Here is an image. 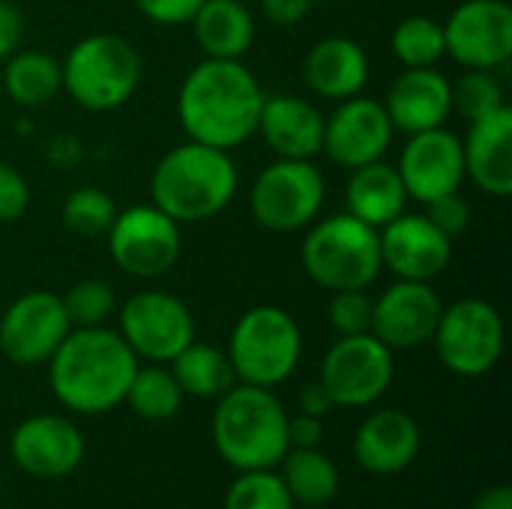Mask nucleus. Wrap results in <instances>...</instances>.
I'll use <instances>...</instances> for the list:
<instances>
[{"mask_svg": "<svg viewBox=\"0 0 512 509\" xmlns=\"http://www.w3.org/2000/svg\"><path fill=\"white\" fill-rule=\"evenodd\" d=\"M372 297L366 291H333L327 318L339 336H357L372 330Z\"/></svg>", "mask_w": 512, "mask_h": 509, "instance_id": "36", "label": "nucleus"}, {"mask_svg": "<svg viewBox=\"0 0 512 509\" xmlns=\"http://www.w3.org/2000/svg\"><path fill=\"white\" fill-rule=\"evenodd\" d=\"M426 207H429L426 216H429V219L435 222V228H441L450 240L459 237V234H465L468 225H471V207H468V201H465L459 192H450V195H444V198H435V201H429Z\"/></svg>", "mask_w": 512, "mask_h": 509, "instance_id": "38", "label": "nucleus"}, {"mask_svg": "<svg viewBox=\"0 0 512 509\" xmlns=\"http://www.w3.org/2000/svg\"><path fill=\"white\" fill-rule=\"evenodd\" d=\"M60 300L72 327H102L117 306L114 288L102 279H81Z\"/></svg>", "mask_w": 512, "mask_h": 509, "instance_id": "35", "label": "nucleus"}, {"mask_svg": "<svg viewBox=\"0 0 512 509\" xmlns=\"http://www.w3.org/2000/svg\"><path fill=\"white\" fill-rule=\"evenodd\" d=\"M204 0H135V6L156 24H189Z\"/></svg>", "mask_w": 512, "mask_h": 509, "instance_id": "39", "label": "nucleus"}, {"mask_svg": "<svg viewBox=\"0 0 512 509\" xmlns=\"http://www.w3.org/2000/svg\"><path fill=\"white\" fill-rule=\"evenodd\" d=\"M321 438H324L321 417H309V414L288 417V444L291 447H318Z\"/></svg>", "mask_w": 512, "mask_h": 509, "instance_id": "42", "label": "nucleus"}, {"mask_svg": "<svg viewBox=\"0 0 512 509\" xmlns=\"http://www.w3.org/2000/svg\"><path fill=\"white\" fill-rule=\"evenodd\" d=\"M393 123L384 102L372 96H351L336 102V111L324 117V153L342 168H360L384 159L393 144Z\"/></svg>", "mask_w": 512, "mask_h": 509, "instance_id": "15", "label": "nucleus"}, {"mask_svg": "<svg viewBox=\"0 0 512 509\" xmlns=\"http://www.w3.org/2000/svg\"><path fill=\"white\" fill-rule=\"evenodd\" d=\"M282 465V483L294 504L324 507L339 495V471L318 447H288Z\"/></svg>", "mask_w": 512, "mask_h": 509, "instance_id": "29", "label": "nucleus"}, {"mask_svg": "<svg viewBox=\"0 0 512 509\" xmlns=\"http://www.w3.org/2000/svg\"><path fill=\"white\" fill-rule=\"evenodd\" d=\"M312 9V0H261V12L267 21L279 24V27H291L297 21H303Z\"/></svg>", "mask_w": 512, "mask_h": 509, "instance_id": "41", "label": "nucleus"}, {"mask_svg": "<svg viewBox=\"0 0 512 509\" xmlns=\"http://www.w3.org/2000/svg\"><path fill=\"white\" fill-rule=\"evenodd\" d=\"M324 198L327 183L312 159H276L255 177L249 207L261 228L294 234L318 219Z\"/></svg>", "mask_w": 512, "mask_h": 509, "instance_id": "8", "label": "nucleus"}, {"mask_svg": "<svg viewBox=\"0 0 512 509\" xmlns=\"http://www.w3.org/2000/svg\"><path fill=\"white\" fill-rule=\"evenodd\" d=\"M420 453V426L399 408L375 411L354 438V456L363 471L387 477L405 471Z\"/></svg>", "mask_w": 512, "mask_h": 509, "instance_id": "23", "label": "nucleus"}, {"mask_svg": "<svg viewBox=\"0 0 512 509\" xmlns=\"http://www.w3.org/2000/svg\"><path fill=\"white\" fill-rule=\"evenodd\" d=\"M3 90L15 105H48L63 90V69L48 51H15L6 57Z\"/></svg>", "mask_w": 512, "mask_h": 509, "instance_id": "27", "label": "nucleus"}, {"mask_svg": "<svg viewBox=\"0 0 512 509\" xmlns=\"http://www.w3.org/2000/svg\"><path fill=\"white\" fill-rule=\"evenodd\" d=\"M30 207V186L15 165L0 162V225L18 222Z\"/></svg>", "mask_w": 512, "mask_h": 509, "instance_id": "37", "label": "nucleus"}, {"mask_svg": "<svg viewBox=\"0 0 512 509\" xmlns=\"http://www.w3.org/2000/svg\"><path fill=\"white\" fill-rule=\"evenodd\" d=\"M345 204L354 219L381 231L387 222L402 216L408 204V192L399 177V168L381 159L351 168V177L345 186Z\"/></svg>", "mask_w": 512, "mask_h": 509, "instance_id": "25", "label": "nucleus"}, {"mask_svg": "<svg viewBox=\"0 0 512 509\" xmlns=\"http://www.w3.org/2000/svg\"><path fill=\"white\" fill-rule=\"evenodd\" d=\"M138 372V357L108 327H72L48 360L51 393L75 414L96 417L117 408Z\"/></svg>", "mask_w": 512, "mask_h": 509, "instance_id": "2", "label": "nucleus"}, {"mask_svg": "<svg viewBox=\"0 0 512 509\" xmlns=\"http://www.w3.org/2000/svg\"><path fill=\"white\" fill-rule=\"evenodd\" d=\"M303 75L315 96L342 102L363 93L369 81V57L360 42L348 36H327L309 48Z\"/></svg>", "mask_w": 512, "mask_h": 509, "instance_id": "24", "label": "nucleus"}, {"mask_svg": "<svg viewBox=\"0 0 512 509\" xmlns=\"http://www.w3.org/2000/svg\"><path fill=\"white\" fill-rule=\"evenodd\" d=\"M474 509H512V489L510 486H492V489H486L477 498Z\"/></svg>", "mask_w": 512, "mask_h": 509, "instance_id": "44", "label": "nucleus"}, {"mask_svg": "<svg viewBox=\"0 0 512 509\" xmlns=\"http://www.w3.org/2000/svg\"><path fill=\"white\" fill-rule=\"evenodd\" d=\"M384 108H387L393 129H399V132L414 135V132L438 129L453 114L450 78L444 72H438L435 66L405 69L390 84Z\"/></svg>", "mask_w": 512, "mask_h": 509, "instance_id": "21", "label": "nucleus"}, {"mask_svg": "<svg viewBox=\"0 0 512 509\" xmlns=\"http://www.w3.org/2000/svg\"><path fill=\"white\" fill-rule=\"evenodd\" d=\"M390 48L396 60L405 69H423L435 66L447 48H444V24L429 15H408L393 27Z\"/></svg>", "mask_w": 512, "mask_h": 509, "instance_id": "31", "label": "nucleus"}, {"mask_svg": "<svg viewBox=\"0 0 512 509\" xmlns=\"http://www.w3.org/2000/svg\"><path fill=\"white\" fill-rule=\"evenodd\" d=\"M21 36H24V21H21V12L0 0V60L12 57L21 45Z\"/></svg>", "mask_w": 512, "mask_h": 509, "instance_id": "40", "label": "nucleus"}, {"mask_svg": "<svg viewBox=\"0 0 512 509\" xmlns=\"http://www.w3.org/2000/svg\"><path fill=\"white\" fill-rule=\"evenodd\" d=\"M444 48L465 69H504L512 57L507 0H465L444 21Z\"/></svg>", "mask_w": 512, "mask_h": 509, "instance_id": "13", "label": "nucleus"}, {"mask_svg": "<svg viewBox=\"0 0 512 509\" xmlns=\"http://www.w3.org/2000/svg\"><path fill=\"white\" fill-rule=\"evenodd\" d=\"M393 375V351L372 333L339 336L321 363V384L342 408H369L390 390Z\"/></svg>", "mask_w": 512, "mask_h": 509, "instance_id": "11", "label": "nucleus"}, {"mask_svg": "<svg viewBox=\"0 0 512 509\" xmlns=\"http://www.w3.org/2000/svg\"><path fill=\"white\" fill-rule=\"evenodd\" d=\"M312 3H315V0H312Z\"/></svg>", "mask_w": 512, "mask_h": 509, "instance_id": "45", "label": "nucleus"}, {"mask_svg": "<svg viewBox=\"0 0 512 509\" xmlns=\"http://www.w3.org/2000/svg\"><path fill=\"white\" fill-rule=\"evenodd\" d=\"M330 408H336V405H333V399H330V393L324 390L321 381H312V384L303 387V393H300V414L324 417Z\"/></svg>", "mask_w": 512, "mask_h": 509, "instance_id": "43", "label": "nucleus"}, {"mask_svg": "<svg viewBox=\"0 0 512 509\" xmlns=\"http://www.w3.org/2000/svg\"><path fill=\"white\" fill-rule=\"evenodd\" d=\"M465 177L492 198L512 192V108L504 105L495 114L471 120L468 138L462 141Z\"/></svg>", "mask_w": 512, "mask_h": 509, "instance_id": "20", "label": "nucleus"}, {"mask_svg": "<svg viewBox=\"0 0 512 509\" xmlns=\"http://www.w3.org/2000/svg\"><path fill=\"white\" fill-rule=\"evenodd\" d=\"M303 270L324 291H366L384 270L378 228L336 213L315 219L300 246Z\"/></svg>", "mask_w": 512, "mask_h": 509, "instance_id": "5", "label": "nucleus"}, {"mask_svg": "<svg viewBox=\"0 0 512 509\" xmlns=\"http://www.w3.org/2000/svg\"><path fill=\"white\" fill-rule=\"evenodd\" d=\"M189 24L204 57L243 60L255 42L252 12L240 0H204Z\"/></svg>", "mask_w": 512, "mask_h": 509, "instance_id": "26", "label": "nucleus"}, {"mask_svg": "<svg viewBox=\"0 0 512 509\" xmlns=\"http://www.w3.org/2000/svg\"><path fill=\"white\" fill-rule=\"evenodd\" d=\"M171 375L180 384L183 396H198V399L222 396L237 381L228 354L219 351L216 345L195 342V339L171 360Z\"/></svg>", "mask_w": 512, "mask_h": 509, "instance_id": "28", "label": "nucleus"}, {"mask_svg": "<svg viewBox=\"0 0 512 509\" xmlns=\"http://www.w3.org/2000/svg\"><path fill=\"white\" fill-rule=\"evenodd\" d=\"M237 186L240 177L231 153L198 141L168 150L150 177L153 204L177 225L219 216L234 201Z\"/></svg>", "mask_w": 512, "mask_h": 509, "instance_id": "3", "label": "nucleus"}, {"mask_svg": "<svg viewBox=\"0 0 512 509\" xmlns=\"http://www.w3.org/2000/svg\"><path fill=\"white\" fill-rule=\"evenodd\" d=\"M72 330L63 300L51 291L21 294L0 318V351L15 366L48 363Z\"/></svg>", "mask_w": 512, "mask_h": 509, "instance_id": "14", "label": "nucleus"}, {"mask_svg": "<svg viewBox=\"0 0 512 509\" xmlns=\"http://www.w3.org/2000/svg\"><path fill=\"white\" fill-rule=\"evenodd\" d=\"M117 333L135 357L150 363H171L195 339V318L189 306L174 294L138 291L120 309Z\"/></svg>", "mask_w": 512, "mask_h": 509, "instance_id": "12", "label": "nucleus"}, {"mask_svg": "<svg viewBox=\"0 0 512 509\" xmlns=\"http://www.w3.org/2000/svg\"><path fill=\"white\" fill-rule=\"evenodd\" d=\"M213 447L237 471H267L288 453V414L267 387L234 384L213 414Z\"/></svg>", "mask_w": 512, "mask_h": 509, "instance_id": "4", "label": "nucleus"}, {"mask_svg": "<svg viewBox=\"0 0 512 509\" xmlns=\"http://www.w3.org/2000/svg\"><path fill=\"white\" fill-rule=\"evenodd\" d=\"M444 303L432 282L399 279L372 303V336L390 351L426 345L441 321Z\"/></svg>", "mask_w": 512, "mask_h": 509, "instance_id": "17", "label": "nucleus"}, {"mask_svg": "<svg viewBox=\"0 0 512 509\" xmlns=\"http://www.w3.org/2000/svg\"><path fill=\"white\" fill-rule=\"evenodd\" d=\"M381 264L399 279L432 282L453 258V240L426 213H402L378 231Z\"/></svg>", "mask_w": 512, "mask_h": 509, "instance_id": "18", "label": "nucleus"}, {"mask_svg": "<svg viewBox=\"0 0 512 509\" xmlns=\"http://www.w3.org/2000/svg\"><path fill=\"white\" fill-rule=\"evenodd\" d=\"M450 102L453 111L468 123L507 105L504 84L492 69H465L456 81H450Z\"/></svg>", "mask_w": 512, "mask_h": 509, "instance_id": "32", "label": "nucleus"}, {"mask_svg": "<svg viewBox=\"0 0 512 509\" xmlns=\"http://www.w3.org/2000/svg\"><path fill=\"white\" fill-rule=\"evenodd\" d=\"M108 252L114 264L135 279L165 276L183 252L180 225L156 204L117 210L108 228Z\"/></svg>", "mask_w": 512, "mask_h": 509, "instance_id": "10", "label": "nucleus"}, {"mask_svg": "<svg viewBox=\"0 0 512 509\" xmlns=\"http://www.w3.org/2000/svg\"><path fill=\"white\" fill-rule=\"evenodd\" d=\"M255 132L279 159H312L324 150V114L291 93L264 96Z\"/></svg>", "mask_w": 512, "mask_h": 509, "instance_id": "22", "label": "nucleus"}, {"mask_svg": "<svg viewBox=\"0 0 512 509\" xmlns=\"http://www.w3.org/2000/svg\"><path fill=\"white\" fill-rule=\"evenodd\" d=\"M63 90L87 111H114L132 99L141 81L135 45L117 33H93L75 42L60 63Z\"/></svg>", "mask_w": 512, "mask_h": 509, "instance_id": "6", "label": "nucleus"}, {"mask_svg": "<svg viewBox=\"0 0 512 509\" xmlns=\"http://www.w3.org/2000/svg\"><path fill=\"white\" fill-rule=\"evenodd\" d=\"M399 177L408 198L429 204L450 192H459L465 183V153L462 138L444 126L408 135V144L399 159Z\"/></svg>", "mask_w": 512, "mask_h": 509, "instance_id": "16", "label": "nucleus"}, {"mask_svg": "<svg viewBox=\"0 0 512 509\" xmlns=\"http://www.w3.org/2000/svg\"><path fill=\"white\" fill-rule=\"evenodd\" d=\"M432 339L441 363L453 375L480 378L492 372L504 354V321L489 300L468 297L444 306Z\"/></svg>", "mask_w": 512, "mask_h": 509, "instance_id": "9", "label": "nucleus"}, {"mask_svg": "<svg viewBox=\"0 0 512 509\" xmlns=\"http://www.w3.org/2000/svg\"><path fill=\"white\" fill-rule=\"evenodd\" d=\"M117 207L108 192L96 186H78L63 201V225L78 237H102L108 234Z\"/></svg>", "mask_w": 512, "mask_h": 509, "instance_id": "33", "label": "nucleus"}, {"mask_svg": "<svg viewBox=\"0 0 512 509\" xmlns=\"http://www.w3.org/2000/svg\"><path fill=\"white\" fill-rule=\"evenodd\" d=\"M300 354L303 333L294 315L279 306L246 309L231 330L228 360L240 384L273 390L294 375Z\"/></svg>", "mask_w": 512, "mask_h": 509, "instance_id": "7", "label": "nucleus"}, {"mask_svg": "<svg viewBox=\"0 0 512 509\" xmlns=\"http://www.w3.org/2000/svg\"><path fill=\"white\" fill-rule=\"evenodd\" d=\"M123 402H129V408L138 417L159 423V420H171L183 408V390L168 369H162V366L141 369L138 366Z\"/></svg>", "mask_w": 512, "mask_h": 509, "instance_id": "30", "label": "nucleus"}, {"mask_svg": "<svg viewBox=\"0 0 512 509\" xmlns=\"http://www.w3.org/2000/svg\"><path fill=\"white\" fill-rule=\"evenodd\" d=\"M264 96L243 60L204 57L180 84L177 117L189 141L231 153L255 135Z\"/></svg>", "mask_w": 512, "mask_h": 509, "instance_id": "1", "label": "nucleus"}, {"mask_svg": "<svg viewBox=\"0 0 512 509\" xmlns=\"http://www.w3.org/2000/svg\"><path fill=\"white\" fill-rule=\"evenodd\" d=\"M9 450L24 474L36 480H60L81 465L84 435L66 417L36 414L15 426Z\"/></svg>", "mask_w": 512, "mask_h": 509, "instance_id": "19", "label": "nucleus"}, {"mask_svg": "<svg viewBox=\"0 0 512 509\" xmlns=\"http://www.w3.org/2000/svg\"><path fill=\"white\" fill-rule=\"evenodd\" d=\"M225 509H294V498L273 468L243 471L225 495Z\"/></svg>", "mask_w": 512, "mask_h": 509, "instance_id": "34", "label": "nucleus"}]
</instances>
